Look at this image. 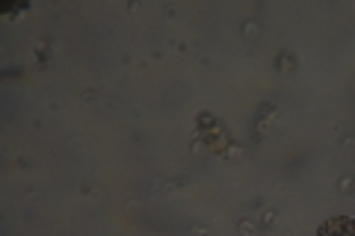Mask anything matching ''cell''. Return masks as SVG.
<instances>
[{
    "mask_svg": "<svg viewBox=\"0 0 355 236\" xmlns=\"http://www.w3.org/2000/svg\"><path fill=\"white\" fill-rule=\"evenodd\" d=\"M317 236H355V216H338L329 219L323 228L317 230Z\"/></svg>",
    "mask_w": 355,
    "mask_h": 236,
    "instance_id": "1",
    "label": "cell"
}]
</instances>
